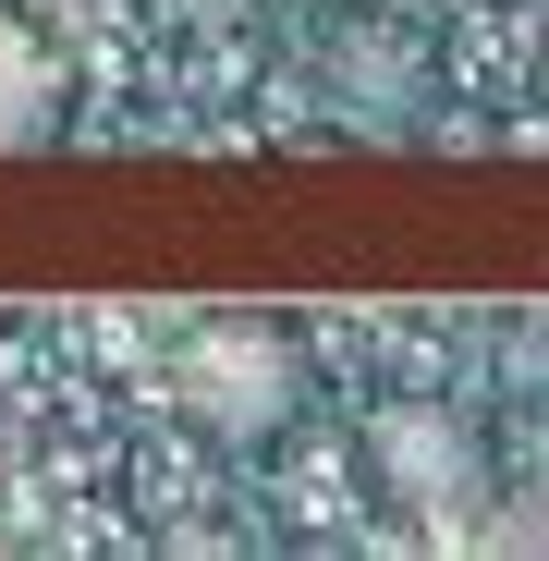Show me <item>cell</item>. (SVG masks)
Returning <instances> with one entry per match:
<instances>
[{"label":"cell","mask_w":549,"mask_h":561,"mask_svg":"<svg viewBox=\"0 0 549 561\" xmlns=\"http://www.w3.org/2000/svg\"><path fill=\"white\" fill-rule=\"evenodd\" d=\"M49 123H61V61L25 13H0V159L49 147Z\"/></svg>","instance_id":"3"},{"label":"cell","mask_w":549,"mask_h":561,"mask_svg":"<svg viewBox=\"0 0 549 561\" xmlns=\"http://www.w3.org/2000/svg\"><path fill=\"white\" fill-rule=\"evenodd\" d=\"M366 477H379V501L427 537H465L489 513V451L465 415H439V403H379L366 415Z\"/></svg>","instance_id":"2"},{"label":"cell","mask_w":549,"mask_h":561,"mask_svg":"<svg viewBox=\"0 0 549 561\" xmlns=\"http://www.w3.org/2000/svg\"><path fill=\"white\" fill-rule=\"evenodd\" d=\"M171 403L220 451H268L294 427V403H306V342L268 330V318H208L183 342V366H171Z\"/></svg>","instance_id":"1"},{"label":"cell","mask_w":549,"mask_h":561,"mask_svg":"<svg viewBox=\"0 0 549 561\" xmlns=\"http://www.w3.org/2000/svg\"><path fill=\"white\" fill-rule=\"evenodd\" d=\"M477 537H489V549H513V561H549V477H537V489H513V501L489 489Z\"/></svg>","instance_id":"4"}]
</instances>
